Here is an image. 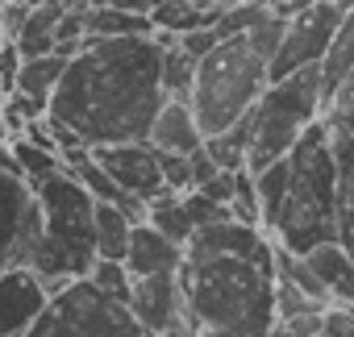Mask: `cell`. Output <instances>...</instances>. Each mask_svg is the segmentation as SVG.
Instances as JSON below:
<instances>
[{
  "instance_id": "cell-4",
  "label": "cell",
  "mask_w": 354,
  "mask_h": 337,
  "mask_svg": "<svg viewBox=\"0 0 354 337\" xmlns=\"http://www.w3.org/2000/svg\"><path fill=\"white\" fill-rule=\"evenodd\" d=\"M288 162H292V192L271 238L292 254H308L325 242H337V229H342V217H337L342 162H337V146L325 117L292 146Z\"/></svg>"
},
{
  "instance_id": "cell-30",
  "label": "cell",
  "mask_w": 354,
  "mask_h": 337,
  "mask_svg": "<svg viewBox=\"0 0 354 337\" xmlns=\"http://www.w3.org/2000/svg\"><path fill=\"white\" fill-rule=\"evenodd\" d=\"M196 5H205V9H213V5H225V0H196Z\"/></svg>"
},
{
  "instance_id": "cell-16",
  "label": "cell",
  "mask_w": 354,
  "mask_h": 337,
  "mask_svg": "<svg viewBox=\"0 0 354 337\" xmlns=\"http://www.w3.org/2000/svg\"><path fill=\"white\" fill-rule=\"evenodd\" d=\"M146 225H154L158 233H167L171 242H180L184 250H188V242L196 238V225H192V217H188V200H184V192H158L154 200H146Z\"/></svg>"
},
{
  "instance_id": "cell-29",
  "label": "cell",
  "mask_w": 354,
  "mask_h": 337,
  "mask_svg": "<svg viewBox=\"0 0 354 337\" xmlns=\"http://www.w3.org/2000/svg\"><path fill=\"white\" fill-rule=\"evenodd\" d=\"M162 175L171 192H192L196 175H192V158L188 154H162Z\"/></svg>"
},
{
  "instance_id": "cell-27",
  "label": "cell",
  "mask_w": 354,
  "mask_h": 337,
  "mask_svg": "<svg viewBox=\"0 0 354 337\" xmlns=\"http://www.w3.org/2000/svg\"><path fill=\"white\" fill-rule=\"evenodd\" d=\"M92 279H96L104 291L121 296V300H129V296H133V275H129V267H125V262L100 258V262H96V271H92Z\"/></svg>"
},
{
  "instance_id": "cell-15",
  "label": "cell",
  "mask_w": 354,
  "mask_h": 337,
  "mask_svg": "<svg viewBox=\"0 0 354 337\" xmlns=\"http://www.w3.org/2000/svg\"><path fill=\"white\" fill-rule=\"evenodd\" d=\"M275 337H354V312L342 304H325L304 316L279 320Z\"/></svg>"
},
{
  "instance_id": "cell-6",
  "label": "cell",
  "mask_w": 354,
  "mask_h": 337,
  "mask_svg": "<svg viewBox=\"0 0 354 337\" xmlns=\"http://www.w3.org/2000/svg\"><path fill=\"white\" fill-rule=\"evenodd\" d=\"M325 117V79L321 67H304L296 75L271 79L263 100L254 104L250 121V171L279 162L292 154V146Z\"/></svg>"
},
{
  "instance_id": "cell-11",
  "label": "cell",
  "mask_w": 354,
  "mask_h": 337,
  "mask_svg": "<svg viewBox=\"0 0 354 337\" xmlns=\"http://www.w3.org/2000/svg\"><path fill=\"white\" fill-rule=\"evenodd\" d=\"M50 283L34 267H5L0 279V337H26L50 308Z\"/></svg>"
},
{
  "instance_id": "cell-12",
  "label": "cell",
  "mask_w": 354,
  "mask_h": 337,
  "mask_svg": "<svg viewBox=\"0 0 354 337\" xmlns=\"http://www.w3.org/2000/svg\"><path fill=\"white\" fill-rule=\"evenodd\" d=\"M188 262V250L180 242H171L167 233H158L154 225H138L133 229V242H129V254H125V267L133 279H146V275H180Z\"/></svg>"
},
{
  "instance_id": "cell-23",
  "label": "cell",
  "mask_w": 354,
  "mask_h": 337,
  "mask_svg": "<svg viewBox=\"0 0 354 337\" xmlns=\"http://www.w3.org/2000/svg\"><path fill=\"white\" fill-rule=\"evenodd\" d=\"M254 184H259V200H263V229L271 233L288 204V192H292V162L279 158V162L263 166V171H254Z\"/></svg>"
},
{
  "instance_id": "cell-24",
  "label": "cell",
  "mask_w": 354,
  "mask_h": 337,
  "mask_svg": "<svg viewBox=\"0 0 354 337\" xmlns=\"http://www.w3.org/2000/svg\"><path fill=\"white\" fill-rule=\"evenodd\" d=\"M329 133H333L337 162H342V209H337L342 229H337V242L354 254V137L342 133V129H333V125H329Z\"/></svg>"
},
{
  "instance_id": "cell-21",
  "label": "cell",
  "mask_w": 354,
  "mask_h": 337,
  "mask_svg": "<svg viewBox=\"0 0 354 337\" xmlns=\"http://www.w3.org/2000/svg\"><path fill=\"white\" fill-rule=\"evenodd\" d=\"M5 158L17 166V171H21L34 188H38L42 180H50V175H59V171H63V154L34 146L26 133H9V150H5Z\"/></svg>"
},
{
  "instance_id": "cell-9",
  "label": "cell",
  "mask_w": 354,
  "mask_h": 337,
  "mask_svg": "<svg viewBox=\"0 0 354 337\" xmlns=\"http://www.w3.org/2000/svg\"><path fill=\"white\" fill-rule=\"evenodd\" d=\"M5 196H9V233H5V267H34L46 238V204L38 188L5 158Z\"/></svg>"
},
{
  "instance_id": "cell-7",
  "label": "cell",
  "mask_w": 354,
  "mask_h": 337,
  "mask_svg": "<svg viewBox=\"0 0 354 337\" xmlns=\"http://www.w3.org/2000/svg\"><path fill=\"white\" fill-rule=\"evenodd\" d=\"M26 337H150L129 300L104 291L92 275L59 287Z\"/></svg>"
},
{
  "instance_id": "cell-2",
  "label": "cell",
  "mask_w": 354,
  "mask_h": 337,
  "mask_svg": "<svg viewBox=\"0 0 354 337\" xmlns=\"http://www.w3.org/2000/svg\"><path fill=\"white\" fill-rule=\"evenodd\" d=\"M279 246L267 254H188L184 308L192 337H275Z\"/></svg>"
},
{
  "instance_id": "cell-18",
  "label": "cell",
  "mask_w": 354,
  "mask_h": 337,
  "mask_svg": "<svg viewBox=\"0 0 354 337\" xmlns=\"http://www.w3.org/2000/svg\"><path fill=\"white\" fill-rule=\"evenodd\" d=\"M158 42H162V88H167V96L192 100L201 59H192V55L180 46V38H171V34H158Z\"/></svg>"
},
{
  "instance_id": "cell-8",
  "label": "cell",
  "mask_w": 354,
  "mask_h": 337,
  "mask_svg": "<svg viewBox=\"0 0 354 337\" xmlns=\"http://www.w3.org/2000/svg\"><path fill=\"white\" fill-rule=\"evenodd\" d=\"M346 5L342 0H313L304 13H296L283 30V42H279V55H275V67H271V79H283V75H296L304 67H321L333 38H337V26L346 21Z\"/></svg>"
},
{
  "instance_id": "cell-3",
  "label": "cell",
  "mask_w": 354,
  "mask_h": 337,
  "mask_svg": "<svg viewBox=\"0 0 354 337\" xmlns=\"http://www.w3.org/2000/svg\"><path fill=\"white\" fill-rule=\"evenodd\" d=\"M283 30H288V21L271 9V17H263L254 30L221 38L217 50H209L201 59L192 108H196L205 137L225 133L254 113V104L271 88V67H275Z\"/></svg>"
},
{
  "instance_id": "cell-22",
  "label": "cell",
  "mask_w": 354,
  "mask_h": 337,
  "mask_svg": "<svg viewBox=\"0 0 354 337\" xmlns=\"http://www.w3.org/2000/svg\"><path fill=\"white\" fill-rule=\"evenodd\" d=\"M67 55H42V59H26V67H21V75H17V92H26V96H34V100H55V92H59V84H63V75H67Z\"/></svg>"
},
{
  "instance_id": "cell-20",
  "label": "cell",
  "mask_w": 354,
  "mask_h": 337,
  "mask_svg": "<svg viewBox=\"0 0 354 337\" xmlns=\"http://www.w3.org/2000/svg\"><path fill=\"white\" fill-rule=\"evenodd\" d=\"M350 75H354V9H350V13H346V21L337 26V38H333V46H329L325 63H321V79H325V108H329V100L337 96V88H342Z\"/></svg>"
},
{
  "instance_id": "cell-28",
  "label": "cell",
  "mask_w": 354,
  "mask_h": 337,
  "mask_svg": "<svg viewBox=\"0 0 354 337\" xmlns=\"http://www.w3.org/2000/svg\"><path fill=\"white\" fill-rule=\"evenodd\" d=\"M325 121H329L333 129H342V133H350V137H354V75H350V79L337 88V96L329 100Z\"/></svg>"
},
{
  "instance_id": "cell-5",
  "label": "cell",
  "mask_w": 354,
  "mask_h": 337,
  "mask_svg": "<svg viewBox=\"0 0 354 337\" xmlns=\"http://www.w3.org/2000/svg\"><path fill=\"white\" fill-rule=\"evenodd\" d=\"M38 196L46 204V238L34 258V271L50 283V291L88 279L100 262V238H96V196L80 184L75 171H63L38 184Z\"/></svg>"
},
{
  "instance_id": "cell-13",
  "label": "cell",
  "mask_w": 354,
  "mask_h": 337,
  "mask_svg": "<svg viewBox=\"0 0 354 337\" xmlns=\"http://www.w3.org/2000/svg\"><path fill=\"white\" fill-rule=\"evenodd\" d=\"M205 142L209 137H205V129L196 121L192 100L167 96V104H162V113H158V121L150 129V146H158L162 154H196V150H205Z\"/></svg>"
},
{
  "instance_id": "cell-14",
  "label": "cell",
  "mask_w": 354,
  "mask_h": 337,
  "mask_svg": "<svg viewBox=\"0 0 354 337\" xmlns=\"http://www.w3.org/2000/svg\"><path fill=\"white\" fill-rule=\"evenodd\" d=\"M304 258L321 275V283H325V291H329L333 304H354V254L342 242H325V246L308 250Z\"/></svg>"
},
{
  "instance_id": "cell-17",
  "label": "cell",
  "mask_w": 354,
  "mask_h": 337,
  "mask_svg": "<svg viewBox=\"0 0 354 337\" xmlns=\"http://www.w3.org/2000/svg\"><path fill=\"white\" fill-rule=\"evenodd\" d=\"M154 21L142 13L109 9V5H88V38H154Z\"/></svg>"
},
{
  "instance_id": "cell-1",
  "label": "cell",
  "mask_w": 354,
  "mask_h": 337,
  "mask_svg": "<svg viewBox=\"0 0 354 337\" xmlns=\"http://www.w3.org/2000/svg\"><path fill=\"white\" fill-rule=\"evenodd\" d=\"M167 104L162 42L154 38H88L67 63L50 100V117L67 121L92 150L117 142H150Z\"/></svg>"
},
{
  "instance_id": "cell-10",
  "label": "cell",
  "mask_w": 354,
  "mask_h": 337,
  "mask_svg": "<svg viewBox=\"0 0 354 337\" xmlns=\"http://www.w3.org/2000/svg\"><path fill=\"white\" fill-rule=\"evenodd\" d=\"M100 166L121 184L125 196L138 200H154L158 192H167V175H162V150L150 142H117V146H96Z\"/></svg>"
},
{
  "instance_id": "cell-25",
  "label": "cell",
  "mask_w": 354,
  "mask_h": 337,
  "mask_svg": "<svg viewBox=\"0 0 354 337\" xmlns=\"http://www.w3.org/2000/svg\"><path fill=\"white\" fill-rule=\"evenodd\" d=\"M275 246H279V242H275ZM275 262H279V279L296 283V287H300L308 300H317V304H333V300H329V291H325V283H321V275L313 271V262H308L304 254H292V250H283V246H279Z\"/></svg>"
},
{
  "instance_id": "cell-19",
  "label": "cell",
  "mask_w": 354,
  "mask_h": 337,
  "mask_svg": "<svg viewBox=\"0 0 354 337\" xmlns=\"http://www.w3.org/2000/svg\"><path fill=\"white\" fill-rule=\"evenodd\" d=\"M138 221L121 209V204H96V238H100V258L125 262L129 242H133Z\"/></svg>"
},
{
  "instance_id": "cell-26",
  "label": "cell",
  "mask_w": 354,
  "mask_h": 337,
  "mask_svg": "<svg viewBox=\"0 0 354 337\" xmlns=\"http://www.w3.org/2000/svg\"><path fill=\"white\" fill-rule=\"evenodd\" d=\"M184 200H188V217H192L196 229H205V225H221V221H234V209L221 204V200H213V196H205V192H184Z\"/></svg>"
}]
</instances>
